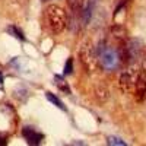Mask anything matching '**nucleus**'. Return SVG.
<instances>
[{
	"label": "nucleus",
	"instance_id": "nucleus-1",
	"mask_svg": "<svg viewBox=\"0 0 146 146\" xmlns=\"http://www.w3.org/2000/svg\"><path fill=\"white\" fill-rule=\"evenodd\" d=\"M42 21H44V27L47 28V31L56 35V34H60L64 31L67 25V15L60 6L50 5L44 10Z\"/></svg>",
	"mask_w": 146,
	"mask_h": 146
},
{
	"label": "nucleus",
	"instance_id": "nucleus-2",
	"mask_svg": "<svg viewBox=\"0 0 146 146\" xmlns=\"http://www.w3.org/2000/svg\"><path fill=\"white\" fill-rule=\"evenodd\" d=\"M79 58H80L82 66L88 72L96 70V67H98V64H100V57H98V54H96V50H95V47L92 45L91 41L85 42L82 45L80 51H79Z\"/></svg>",
	"mask_w": 146,
	"mask_h": 146
},
{
	"label": "nucleus",
	"instance_id": "nucleus-3",
	"mask_svg": "<svg viewBox=\"0 0 146 146\" xmlns=\"http://www.w3.org/2000/svg\"><path fill=\"white\" fill-rule=\"evenodd\" d=\"M100 63L101 66L111 72V70H115L121 63H123V57H121V53L117 47H105V50L100 54Z\"/></svg>",
	"mask_w": 146,
	"mask_h": 146
},
{
	"label": "nucleus",
	"instance_id": "nucleus-4",
	"mask_svg": "<svg viewBox=\"0 0 146 146\" xmlns=\"http://www.w3.org/2000/svg\"><path fill=\"white\" fill-rule=\"evenodd\" d=\"M137 75H139V70H135V69L124 70L120 75V78H118V86H120V89L123 92H126V94L135 92Z\"/></svg>",
	"mask_w": 146,
	"mask_h": 146
},
{
	"label": "nucleus",
	"instance_id": "nucleus-5",
	"mask_svg": "<svg viewBox=\"0 0 146 146\" xmlns=\"http://www.w3.org/2000/svg\"><path fill=\"white\" fill-rule=\"evenodd\" d=\"M135 96H136L137 101H145L146 100V70H143V69L139 70V75H137Z\"/></svg>",
	"mask_w": 146,
	"mask_h": 146
},
{
	"label": "nucleus",
	"instance_id": "nucleus-6",
	"mask_svg": "<svg viewBox=\"0 0 146 146\" xmlns=\"http://www.w3.org/2000/svg\"><path fill=\"white\" fill-rule=\"evenodd\" d=\"M140 51H142V45L139 40H130L126 44V54H127V62L133 63L140 57Z\"/></svg>",
	"mask_w": 146,
	"mask_h": 146
},
{
	"label": "nucleus",
	"instance_id": "nucleus-7",
	"mask_svg": "<svg viewBox=\"0 0 146 146\" xmlns=\"http://www.w3.org/2000/svg\"><path fill=\"white\" fill-rule=\"evenodd\" d=\"M22 136L27 139V142H28L29 145H34V146L40 145V143L42 142V139H44V135H42V133L36 131V130L32 129V127H23Z\"/></svg>",
	"mask_w": 146,
	"mask_h": 146
},
{
	"label": "nucleus",
	"instance_id": "nucleus-8",
	"mask_svg": "<svg viewBox=\"0 0 146 146\" xmlns=\"http://www.w3.org/2000/svg\"><path fill=\"white\" fill-rule=\"evenodd\" d=\"M94 7H95V0H88L85 7H83V12H82L83 25H88V23L91 22V18H92V13H94Z\"/></svg>",
	"mask_w": 146,
	"mask_h": 146
},
{
	"label": "nucleus",
	"instance_id": "nucleus-9",
	"mask_svg": "<svg viewBox=\"0 0 146 146\" xmlns=\"http://www.w3.org/2000/svg\"><path fill=\"white\" fill-rule=\"evenodd\" d=\"M56 85L58 86V89L62 91V92H64L66 95H70V88H69L67 82L62 76H56Z\"/></svg>",
	"mask_w": 146,
	"mask_h": 146
},
{
	"label": "nucleus",
	"instance_id": "nucleus-10",
	"mask_svg": "<svg viewBox=\"0 0 146 146\" xmlns=\"http://www.w3.org/2000/svg\"><path fill=\"white\" fill-rule=\"evenodd\" d=\"M45 96H47V100L50 101L51 104H54V105H56L57 108H60V110H63V111H66V107L63 105V102L60 101V100L57 98L56 95H53L51 92H47V94H45Z\"/></svg>",
	"mask_w": 146,
	"mask_h": 146
},
{
	"label": "nucleus",
	"instance_id": "nucleus-11",
	"mask_svg": "<svg viewBox=\"0 0 146 146\" xmlns=\"http://www.w3.org/2000/svg\"><path fill=\"white\" fill-rule=\"evenodd\" d=\"M67 5H69L72 16H75L76 13H79V9H80V2L79 0H67Z\"/></svg>",
	"mask_w": 146,
	"mask_h": 146
},
{
	"label": "nucleus",
	"instance_id": "nucleus-12",
	"mask_svg": "<svg viewBox=\"0 0 146 146\" xmlns=\"http://www.w3.org/2000/svg\"><path fill=\"white\" fill-rule=\"evenodd\" d=\"M111 34L115 40H123L124 38V35H126V29L123 27H114L111 29Z\"/></svg>",
	"mask_w": 146,
	"mask_h": 146
},
{
	"label": "nucleus",
	"instance_id": "nucleus-13",
	"mask_svg": "<svg viewBox=\"0 0 146 146\" xmlns=\"http://www.w3.org/2000/svg\"><path fill=\"white\" fill-rule=\"evenodd\" d=\"M7 31H9L10 34H13L15 38H19L21 41H25V40H27V38H25V35L22 34V31H21L18 27H13V25H12V27H9V28H7Z\"/></svg>",
	"mask_w": 146,
	"mask_h": 146
},
{
	"label": "nucleus",
	"instance_id": "nucleus-14",
	"mask_svg": "<svg viewBox=\"0 0 146 146\" xmlns=\"http://www.w3.org/2000/svg\"><path fill=\"white\" fill-rule=\"evenodd\" d=\"M108 145H117V146H126L127 143L121 139V137H117V136H110L108 137Z\"/></svg>",
	"mask_w": 146,
	"mask_h": 146
},
{
	"label": "nucleus",
	"instance_id": "nucleus-15",
	"mask_svg": "<svg viewBox=\"0 0 146 146\" xmlns=\"http://www.w3.org/2000/svg\"><path fill=\"white\" fill-rule=\"evenodd\" d=\"M73 72V58H69L67 60V63H66V66H64V75H70V73Z\"/></svg>",
	"mask_w": 146,
	"mask_h": 146
},
{
	"label": "nucleus",
	"instance_id": "nucleus-16",
	"mask_svg": "<svg viewBox=\"0 0 146 146\" xmlns=\"http://www.w3.org/2000/svg\"><path fill=\"white\" fill-rule=\"evenodd\" d=\"M5 145H7V139L0 135V146H5Z\"/></svg>",
	"mask_w": 146,
	"mask_h": 146
},
{
	"label": "nucleus",
	"instance_id": "nucleus-17",
	"mask_svg": "<svg viewBox=\"0 0 146 146\" xmlns=\"http://www.w3.org/2000/svg\"><path fill=\"white\" fill-rule=\"evenodd\" d=\"M2 88H3V75L0 73V89H2Z\"/></svg>",
	"mask_w": 146,
	"mask_h": 146
}]
</instances>
